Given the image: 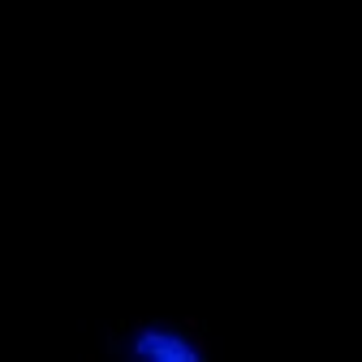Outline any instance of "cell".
I'll return each mask as SVG.
<instances>
[{"instance_id": "1", "label": "cell", "mask_w": 362, "mask_h": 362, "mask_svg": "<svg viewBox=\"0 0 362 362\" xmlns=\"http://www.w3.org/2000/svg\"><path fill=\"white\" fill-rule=\"evenodd\" d=\"M121 358L129 362H203L207 345L194 328L177 320H143L121 332Z\"/></svg>"}]
</instances>
